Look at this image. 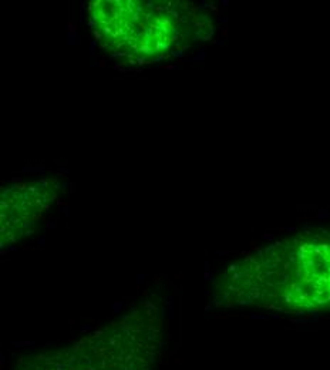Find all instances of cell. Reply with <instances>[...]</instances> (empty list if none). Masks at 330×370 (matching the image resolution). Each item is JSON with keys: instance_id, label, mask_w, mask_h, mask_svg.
Listing matches in <instances>:
<instances>
[{"instance_id": "1", "label": "cell", "mask_w": 330, "mask_h": 370, "mask_svg": "<svg viewBox=\"0 0 330 370\" xmlns=\"http://www.w3.org/2000/svg\"><path fill=\"white\" fill-rule=\"evenodd\" d=\"M226 292L283 313L330 310V233H299L249 254L229 270Z\"/></svg>"}, {"instance_id": "2", "label": "cell", "mask_w": 330, "mask_h": 370, "mask_svg": "<svg viewBox=\"0 0 330 370\" xmlns=\"http://www.w3.org/2000/svg\"><path fill=\"white\" fill-rule=\"evenodd\" d=\"M162 350L152 313H131L83 339L31 357L17 370H155Z\"/></svg>"}]
</instances>
